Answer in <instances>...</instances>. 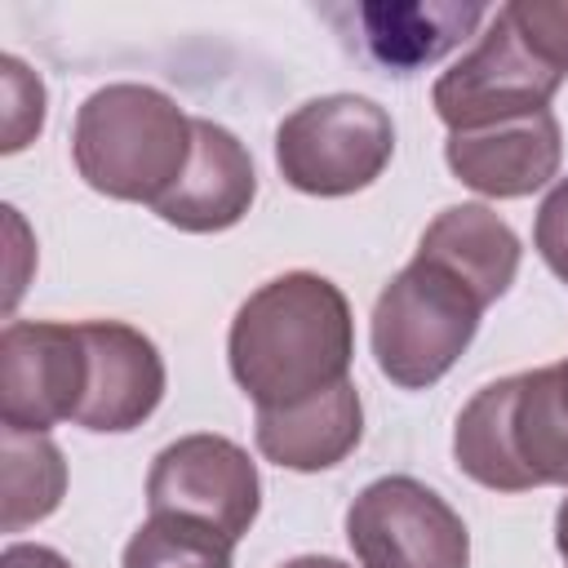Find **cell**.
Returning a JSON list of instances; mask_svg holds the SVG:
<instances>
[{
	"label": "cell",
	"instance_id": "1",
	"mask_svg": "<svg viewBox=\"0 0 568 568\" xmlns=\"http://www.w3.org/2000/svg\"><path fill=\"white\" fill-rule=\"evenodd\" d=\"M351 302L315 271H284L253 288L226 333L231 377L257 408H293L351 382Z\"/></svg>",
	"mask_w": 568,
	"mask_h": 568
},
{
	"label": "cell",
	"instance_id": "2",
	"mask_svg": "<svg viewBox=\"0 0 568 568\" xmlns=\"http://www.w3.org/2000/svg\"><path fill=\"white\" fill-rule=\"evenodd\" d=\"M568 80V0H510L493 13L479 44L453 62L430 106L448 133L546 111Z\"/></svg>",
	"mask_w": 568,
	"mask_h": 568
},
{
	"label": "cell",
	"instance_id": "3",
	"mask_svg": "<svg viewBox=\"0 0 568 568\" xmlns=\"http://www.w3.org/2000/svg\"><path fill=\"white\" fill-rule=\"evenodd\" d=\"M453 457L493 493L568 488V359L479 386L457 413Z\"/></svg>",
	"mask_w": 568,
	"mask_h": 568
},
{
	"label": "cell",
	"instance_id": "4",
	"mask_svg": "<svg viewBox=\"0 0 568 568\" xmlns=\"http://www.w3.org/2000/svg\"><path fill=\"white\" fill-rule=\"evenodd\" d=\"M195 115L151 84L93 89L71 129L75 173L106 200L160 204L186 173Z\"/></svg>",
	"mask_w": 568,
	"mask_h": 568
},
{
	"label": "cell",
	"instance_id": "5",
	"mask_svg": "<svg viewBox=\"0 0 568 568\" xmlns=\"http://www.w3.org/2000/svg\"><path fill=\"white\" fill-rule=\"evenodd\" d=\"M484 311V297L466 280L435 257L413 253V262L377 293L373 306L368 342L382 377L404 390L435 386L475 342Z\"/></svg>",
	"mask_w": 568,
	"mask_h": 568
},
{
	"label": "cell",
	"instance_id": "6",
	"mask_svg": "<svg viewBox=\"0 0 568 568\" xmlns=\"http://www.w3.org/2000/svg\"><path fill=\"white\" fill-rule=\"evenodd\" d=\"M395 155V124L373 98L328 93L288 111L275 129V169L302 195H355Z\"/></svg>",
	"mask_w": 568,
	"mask_h": 568
},
{
	"label": "cell",
	"instance_id": "7",
	"mask_svg": "<svg viewBox=\"0 0 568 568\" xmlns=\"http://www.w3.org/2000/svg\"><path fill=\"white\" fill-rule=\"evenodd\" d=\"M346 541L359 568H470L462 515L422 479H373L346 510Z\"/></svg>",
	"mask_w": 568,
	"mask_h": 568
},
{
	"label": "cell",
	"instance_id": "8",
	"mask_svg": "<svg viewBox=\"0 0 568 568\" xmlns=\"http://www.w3.org/2000/svg\"><path fill=\"white\" fill-rule=\"evenodd\" d=\"M151 515H182L240 541L262 506V479L248 453L226 435H182L155 453L146 475Z\"/></svg>",
	"mask_w": 568,
	"mask_h": 568
},
{
	"label": "cell",
	"instance_id": "9",
	"mask_svg": "<svg viewBox=\"0 0 568 568\" xmlns=\"http://www.w3.org/2000/svg\"><path fill=\"white\" fill-rule=\"evenodd\" d=\"M89 390V346L80 324L9 320L0 333V426L49 435L75 422Z\"/></svg>",
	"mask_w": 568,
	"mask_h": 568
},
{
	"label": "cell",
	"instance_id": "10",
	"mask_svg": "<svg viewBox=\"0 0 568 568\" xmlns=\"http://www.w3.org/2000/svg\"><path fill=\"white\" fill-rule=\"evenodd\" d=\"M444 160L462 186L488 200H524L559 173L564 133L555 111L546 106L532 115H510L497 124L448 133Z\"/></svg>",
	"mask_w": 568,
	"mask_h": 568
},
{
	"label": "cell",
	"instance_id": "11",
	"mask_svg": "<svg viewBox=\"0 0 568 568\" xmlns=\"http://www.w3.org/2000/svg\"><path fill=\"white\" fill-rule=\"evenodd\" d=\"M89 390L75 426L98 435H124L142 426L164 399V359L146 333L120 320H84Z\"/></svg>",
	"mask_w": 568,
	"mask_h": 568
},
{
	"label": "cell",
	"instance_id": "12",
	"mask_svg": "<svg viewBox=\"0 0 568 568\" xmlns=\"http://www.w3.org/2000/svg\"><path fill=\"white\" fill-rule=\"evenodd\" d=\"M253 195H257V173H253L244 142L231 129L195 115L191 164L182 182L155 204V213L178 231L213 235V231L235 226L248 213Z\"/></svg>",
	"mask_w": 568,
	"mask_h": 568
},
{
	"label": "cell",
	"instance_id": "13",
	"mask_svg": "<svg viewBox=\"0 0 568 568\" xmlns=\"http://www.w3.org/2000/svg\"><path fill=\"white\" fill-rule=\"evenodd\" d=\"M359 435H364V404L355 382H342L293 408H257V422H253L257 453L302 475L346 462Z\"/></svg>",
	"mask_w": 568,
	"mask_h": 568
},
{
	"label": "cell",
	"instance_id": "14",
	"mask_svg": "<svg viewBox=\"0 0 568 568\" xmlns=\"http://www.w3.org/2000/svg\"><path fill=\"white\" fill-rule=\"evenodd\" d=\"M417 253L448 266L457 280H466L484 306H493L519 275V235L506 217H497L488 204H453L444 209L426 231Z\"/></svg>",
	"mask_w": 568,
	"mask_h": 568
},
{
	"label": "cell",
	"instance_id": "15",
	"mask_svg": "<svg viewBox=\"0 0 568 568\" xmlns=\"http://www.w3.org/2000/svg\"><path fill=\"white\" fill-rule=\"evenodd\" d=\"M488 9L484 4H453V0H382V4H359V22H364V44L368 53L390 67L395 75H408L435 58H444L453 44H462L479 18Z\"/></svg>",
	"mask_w": 568,
	"mask_h": 568
},
{
	"label": "cell",
	"instance_id": "16",
	"mask_svg": "<svg viewBox=\"0 0 568 568\" xmlns=\"http://www.w3.org/2000/svg\"><path fill=\"white\" fill-rule=\"evenodd\" d=\"M0 457H4V532H22L58 510L67 493V462L49 435L9 430L0 426Z\"/></svg>",
	"mask_w": 568,
	"mask_h": 568
},
{
	"label": "cell",
	"instance_id": "17",
	"mask_svg": "<svg viewBox=\"0 0 568 568\" xmlns=\"http://www.w3.org/2000/svg\"><path fill=\"white\" fill-rule=\"evenodd\" d=\"M235 541L182 515H151L124 546L120 568H231Z\"/></svg>",
	"mask_w": 568,
	"mask_h": 568
},
{
	"label": "cell",
	"instance_id": "18",
	"mask_svg": "<svg viewBox=\"0 0 568 568\" xmlns=\"http://www.w3.org/2000/svg\"><path fill=\"white\" fill-rule=\"evenodd\" d=\"M0 67H4V102H9V111H4V151L13 155V151H22V146L40 133V124H44V84H40V75H31L13 53H9Z\"/></svg>",
	"mask_w": 568,
	"mask_h": 568
},
{
	"label": "cell",
	"instance_id": "19",
	"mask_svg": "<svg viewBox=\"0 0 568 568\" xmlns=\"http://www.w3.org/2000/svg\"><path fill=\"white\" fill-rule=\"evenodd\" d=\"M532 248L568 284V178H559L550 195L541 200L537 222H532Z\"/></svg>",
	"mask_w": 568,
	"mask_h": 568
},
{
	"label": "cell",
	"instance_id": "20",
	"mask_svg": "<svg viewBox=\"0 0 568 568\" xmlns=\"http://www.w3.org/2000/svg\"><path fill=\"white\" fill-rule=\"evenodd\" d=\"M0 568H71L53 546H36V541H13L0 555Z\"/></svg>",
	"mask_w": 568,
	"mask_h": 568
},
{
	"label": "cell",
	"instance_id": "21",
	"mask_svg": "<svg viewBox=\"0 0 568 568\" xmlns=\"http://www.w3.org/2000/svg\"><path fill=\"white\" fill-rule=\"evenodd\" d=\"M280 568H351V564H342V559H333V555H297V559H288V564H280Z\"/></svg>",
	"mask_w": 568,
	"mask_h": 568
},
{
	"label": "cell",
	"instance_id": "22",
	"mask_svg": "<svg viewBox=\"0 0 568 568\" xmlns=\"http://www.w3.org/2000/svg\"><path fill=\"white\" fill-rule=\"evenodd\" d=\"M555 550H559L564 564H568V497H564L559 510H555Z\"/></svg>",
	"mask_w": 568,
	"mask_h": 568
}]
</instances>
